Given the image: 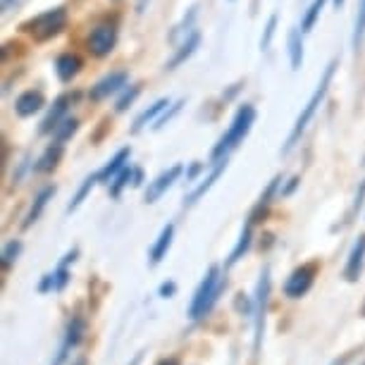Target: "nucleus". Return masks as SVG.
<instances>
[{"label":"nucleus","mask_w":365,"mask_h":365,"mask_svg":"<svg viewBox=\"0 0 365 365\" xmlns=\"http://www.w3.org/2000/svg\"><path fill=\"white\" fill-rule=\"evenodd\" d=\"M227 289V279L220 274V267L217 265H210L208 272H205V277L201 279V284L194 292V299L189 303V311L187 315L191 320H201L205 318L212 308H215V303L220 301V296Z\"/></svg>","instance_id":"1"},{"label":"nucleus","mask_w":365,"mask_h":365,"mask_svg":"<svg viewBox=\"0 0 365 365\" xmlns=\"http://www.w3.org/2000/svg\"><path fill=\"white\" fill-rule=\"evenodd\" d=\"M334 70H336V63L332 60L327 67H325V72H322V77H320V81H318V88L313 91V96L308 98V103H306V108L301 110V115L296 117V125H294V129L289 132V136H287V143H284V148H282V153H292V148L299 143V139H301V134L306 132L308 129V125H311V120L315 117V110L320 108V103L325 101V96H327V91H329V84H332V77H334Z\"/></svg>","instance_id":"2"},{"label":"nucleus","mask_w":365,"mask_h":365,"mask_svg":"<svg viewBox=\"0 0 365 365\" xmlns=\"http://www.w3.org/2000/svg\"><path fill=\"white\" fill-rule=\"evenodd\" d=\"M253 122H256V108H253V106H241L237 110V115H234L232 127L227 129V134L217 141V146L212 148V153H210L212 160H215V163L222 160V158H227L230 150L237 148L239 143L249 136Z\"/></svg>","instance_id":"3"},{"label":"nucleus","mask_w":365,"mask_h":365,"mask_svg":"<svg viewBox=\"0 0 365 365\" xmlns=\"http://www.w3.org/2000/svg\"><path fill=\"white\" fill-rule=\"evenodd\" d=\"M270 289H272V279H270V267H265L260 272V279L256 284V296H253V354H260V346H263V334H265V315H267V301H270Z\"/></svg>","instance_id":"4"},{"label":"nucleus","mask_w":365,"mask_h":365,"mask_svg":"<svg viewBox=\"0 0 365 365\" xmlns=\"http://www.w3.org/2000/svg\"><path fill=\"white\" fill-rule=\"evenodd\" d=\"M67 26V10L65 8H51L41 15L31 17L29 22L22 24V29L34 36V41H48L53 36H58Z\"/></svg>","instance_id":"5"},{"label":"nucleus","mask_w":365,"mask_h":365,"mask_svg":"<svg viewBox=\"0 0 365 365\" xmlns=\"http://www.w3.org/2000/svg\"><path fill=\"white\" fill-rule=\"evenodd\" d=\"M115 46H117V26L110 22L96 24L86 38V51L93 58H106V55L115 51Z\"/></svg>","instance_id":"6"},{"label":"nucleus","mask_w":365,"mask_h":365,"mask_svg":"<svg viewBox=\"0 0 365 365\" xmlns=\"http://www.w3.org/2000/svg\"><path fill=\"white\" fill-rule=\"evenodd\" d=\"M315 274H318V263L299 265L284 282V296H289V299H301V296H306L315 284Z\"/></svg>","instance_id":"7"},{"label":"nucleus","mask_w":365,"mask_h":365,"mask_svg":"<svg viewBox=\"0 0 365 365\" xmlns=\"http://www.w3.org/2000/svg\"><path fill=\"white\" fill-rule=\"evenodd\" d=\"M77 98H79V93H65V96H60V98L53 103V108L48 110V115L43 117V122H41L38 132L41 134H55V129H58L67 120V113H70L72 103L77 101Z\"/></svg>","instance_id":"8"},{"label":"nucleus","mask_w":365,"mask_h":365,"mask_svg":"<svg viewBox=\"0 0 365 365\" xmlns=\"http://www.w3.org/2000/svg\"><path fill=\"white\" fill-rule=\"evenodd\" d=\"M182 172H184L182 165H172L170 170L160 172V175H158L153 182H148V189H146V196H143V201H146V203H155L158 198H160L165 191H168L172 184H175L179 177H182Z\"/></svg>","instance_id":"9"},{"label":"nucleus","mask_w":365,"mask_h":365,"mask_svg":"<svg viewBox=\"0 0 365 365\" xmlns=\"http://www.w3.org/2000/svg\"><path fill=\"white\" fill-rule=\"evenodd\" d=\"M363 267H365V234H361V237L356 239V244L351 246L346 267H344V279L358 282L363 274Z\"/></svg>","instance_id":"10"},{"label":"nucleus","mask_w":365,"mask_h":365,"mask_svg":"<svg viewBox=\"0 0 365 365\" xmlns=\"http://www.w3.org/2000/svg\"><path fill=\"white\" fill-rule=\"evenodd\" d=\"M127 79H129L127 72H110L108 77H103L98 84H96L91 91H88V98H91V101L108 98L110 93H117L120 88H125L127 86Z\"/></svg>","instance_id":"11"},{"label":"nucleus","mask_w":365,"mask_h":365,"mask_svg":"<svg viewBox=\"0 0 365 365\" xmlns=\"http://www.w3.org/2000/svg\"><path fill=\"white\" fill-rule=\"evenodd\" d=\"M81 67H84V63H81V58L74 53H63L55 60V74H58V79L63 81V84H70L81 72Z\"/></svg>","instance_id":"12"},{"label":"nucleus","mask_w":365,"mask_h":365,"mask_svg":"<svg viewBox=\"0 0 365 365\" xmlns=\"http://www.w3.org/2000/svg\"><path fill=\"white\" fill-rule=\"evenodd\" d=\"M43 106H46V96L41 93L38 88H29V91H24L15 101V113L19 117H31V115H36L38 110H43Z\"/></svg>","instance_id":"13"},{"label":"nucleus","mask_w":365,"mask_h":365,"mask_svg":"<svg viewBox=\"0 0 365 365\" xmlns=\"http://www.w3.org/2000/svg\"><path fill=\"white\" fill-rule=\"evenodd\" d=\"M225 170H227V158H222V160H217V163H215V168L210 170V175L205 177L203 182L198 184V187H196L194 191H191V194H189L187 198H184V205H196L198 201H201V198L212 189V184H215L220 177H222V172H225Z\"/></svg>","instance_id":"14"},{"label":"nucleus","mask_w":365,"mask_h":365,"mask_svg":"<svg viewBox=\"0 0 365 365\" xmlns=\"http://www.w3.org/2000/svg\"><path fill=\"white\" fill-rule=\"evenodd\" d=\"M129 158H132V148H120L117 153L110 158L108 165L98 172V179H101V184H110L113 179L120 175L122 170L127 168V163H129Z\"/></svg>","instance_id":"15"},{"label":"nucleus","mask_w":365,"mask_h":365,"mask_svg":"<svg viewBox=\"0 0 365 365\" xmlns=\"http://www.w3.org/2000/svg\"><path fill=\"white\" fill-rule=\"evenodd\" d=\"M277 187H279V177H274L272 182L267 184V189L263 191V196L258 198V203L253 205V210H251V215H249V222L251 225L263 222V220L267 217V210H270L272 198H274V194H277Z\"/></svg>","instance_id":"16"},{"label":"nucleus","mask_w":365,"mask_h":365,"mask_svg":"<svg viewBox=\"0 0 365 365\" xmlns=\"http://www.w3.org/2000/svg\"><path fill=\"white\" fill-rule=\"evenodd\" d=\"M172 241H175V225H165L163 227V232H160V237L155 239V244H153V249H150L148 253V258H150V267H155L160 260L168 256V251H170V246H172Z\"/></svg>","instance_id":"17"},{"label":"nucleus","mask_w":365,"mask_h":365,"mask_svg":"<svg viewBox=\"0 0 365 365\" xmlns=\"http://www.w3.org/2000/svg\"><path fill=\"white\" fill-rule=\"evenodd\" d=\"M63 143H51V146L46 148V153L38 158L36 165H34V172H38V175H46V172H53L58 168V163L63 160Z\"/></svg>","instance_id":"18"},{"label":"nucleus","mask_w":365,"mask_h":365,"mask_svg":"<svg viewBox=\"0 0 365 365\" xmlns=\"http://www.w3.org/2000/svg\"><path fill=\"white\" fill-rule=\"evenodd\" d=\"M55 196V187H46V189H41L38 194H36V198H34V203H31V208H29V212H26V217H24V230H29V227L34 225V222H38V217H41V212L46 210V205H48V201Z\"/></svg>","instance_id":"19"},{"label":"nucleus","mask_w":365,"mask_h":365,"mask_svg":"<svg viewBox=\"0 0 365 365\" xmlns=\"http://www.w3.org/2000/svg\"><path fill=\"white\" fill-rule=\"evenodd\" d=\"M198 43H201V36H198V34L194 31V34H191V36H187V38L182 41V46H179V51L175 53V58H172L170 63L165 65V70H177V67L182 65V63H187V60L191 58V55L196 53Z\"/></svg>","instance_id":"20"},{"label":"nucleus","mask_w":365,"mask_h":365,"mask_svg":"<svg viewBox=\"0 0 365 365\" xmlns=\"http://www.w3.org/2000/svg\"><path fill=\"white\" fill-rule=\"evenodd\" d=\"M251 241H253V225L251 222H246L244 225V230H241L239 234V241H237V246H234V251L230 253V260H227V267H232V265H237L241 258L249 253L251 249Z\"/></svg>","instance_id":"21"},{"label":"nucleus","mask_w":365,"mask_h":365,"mask_svg":"<svg viewBox=\"0 0 365 365\" xmlns=\"http://www.w3.org/2000/svg\"><path fill=\"white\" fill-rule=\"evenodd\" d=\"M86 320L81 315H72V320L67 322V329H65V344L70 349H77L86 336Z\"/></svg>","instance_id":"22"},{"label":"nucleus","mask_w":365,"mask_h":365,"mask_svg":"<svg viewBox=\"0 0 365 365\" xmlns=\"http://www.w3.org/2000/svg\"><path fill=\"white\" fill-rule=\"evenodd\" d=\"M303 31L292 29L289 31V63H292V70L299 72L303 65Z\"/></svg>","instance_id":"23"},{"label":"nucleus","mask_w":365,"mask_h":365,"mask_svg":"<svg viewBox=\"0 0 365 365\" xmlns=\"http://www.w3.org/2000/svg\"><path fill=\"white\" fill-rule=\"evenodd\" d=\"M168 106H170V101H168V98H160V101H155L153 106H150V108H146V110H143V113H141L139 117H136V120H134V127H132V132H134V134H136V132H141V129L146 127L150 120H155V117L160 115L163 110L168 108Z\"/></svg>","instance_id":"24"},{"label":"nucleus","mask_w":365,"mask_h":365,"mask_svg":"<svg viewBox=\"0 0 365 365\" xmlns=\"http://www.w3.org/2000/svg\"><path fill=\"white\" fill-rule=\"evenodd\" d=\"M101 179H98V172H96V175H88L86 179H84V184H81L79 187V191H77V196L72 198V203L67 205V212H72V210H77L81 203H84V198L91 194V189L96 187V184H98Z\"/></svg>","instance_id":"25"},{"label":"nucleus","mask_w":365,"mask_h":365,"mask_svg":"<svg viewBox=\"0 0 365 365\" xmlns=\"http://www.w3.org/2000/svg\"><path fill=\"white\" fill-rule=\"evenodd\" d=\"M132 179H134V168H129V165H127V168L122 170L120 175H117V177L113 179V182L108 184L110 196H113V198H120V196H122V191H125V187H127L129 182H132Z\"/></svg>","instance_id":"26"},{"label":"nucleus","mask_w":365,"mask_h":365,"mask_svg":"<svg viewBox=\"0 0 365 365\" xmlns=\"http://www.w3.org/2000/svg\"><path fill=\"white\" fill-rule=\"evenodd\" d=\"M322 8H325V0H313L311 8H308V12H306V17H303V22H301V31L303 34L313 31V26H315V22H318Z\"/></svg>","instance_id":"27"},{"label":"nucleus","mask_w":365,"mask_h":365,"mask_svg":"<svg viewBox=\"0 0 365 365\" xmlns=\"http://www.w3.org/2000/svg\"><path fill=\"white\" fill-rule=\"evenodd\" d=\"M19 253H22V241H8V244H5V249H3V270L8 272L10 267H12V263H15V260L19 258Z\"/></svg>","instance_id":"28"},{"label":"nucleus","mask_w":365,"mask_h":365,"mask_svg":"<svg viewBox=\"0 0 365 365\" xmlns=\"http://www.w3.org/2000/svg\"><path fill=\"white\" fill-rule=\"evenodd\" d=\"M77 129H79V120H74V117H67L63 125L55 129V141H58V143L67 141L74 132H77Z\"/></svg>","instance_id":"29"},{"label":"nucleus","mask_w":365,"mask_h":365,"mask_svg":"<svg viewBox=\"0 0 365 365\" xmlns=\"http://www.w3.org/2000/svg\"><path fill=\"white\" fill-rule=\"evenodd\" d=\"M55 292H65L67 284H70V277H72V272H70V265L67 263H60L58 267H55Z\"/></svg>","instance_id":"30"},{"label":"nucleus","mask_w":365,"mask_h":365,"mask_svg":"<svg viewBox=\"0 0 365 365\" xmlns=\"http://www.w3.org/2000/svg\"><path fill=\"white\" fill-rule=\"evenodd\" d=\"M365 38V0H361V10H358V19H356V31H354V46L358 51V46L363 43Z\"/></svg>","instance_id":"31"},{"label":"nucleus","mask_w":365,"mask_h":365,"mask_svg":"<svg viewBox=\"0 0 365 365\" xmlns=\"http://www.w3.org/2000/svg\"><path fill=\"white\" fill-rule=\"evenodd\" d=\"M139 93H141V86H132V88H129V91L122 93V98L117 101V106H115L117 113H125V110H127V108L132 106V103L136 101V96H139Z\"/></svg>","instance_id":"32"},{"label":"nucleus","mask_w":365,"mask_h":365,"mask_svg":"<svg viewBox=\"0 0 365 365\" xmlns=\"http://www.w3.org/2000/svg\"><path fill=\"white\" fill-rule=\"evenodd\" d=\"M274 26H277V15H272L270 19H267L265 34H263V38H260V51H267V48H270L272 36H274Z\"/></svg>","instance_id":"33"},{"label":"nucleus","mask_w":365,"mask_h":365,"mask_svg":"<svg viewBox=\"0 0 365 365\" xmlns=\"http://www.w3.org/2000/svg\"><path fill=\"white\" fill-rule=\"evenodd\" d=\"M182 106H184V101H177V103H172L168 113H163L160 117H158V122H155V129H163L165 125H168V122L172 120V117H175V115L179 113V110H182Z\"/></svg>","instance_id":"34"},{"label":"nucleus","mask_w":365,"mask_h":365,"mask_svg":"<svg viewBox=\"0 0 365 365\" xmlns=\"http://www.w3.org/2000/svg\"><path fill=\"white\" fill-rule=\"evenodd\" d=\"M234 306H237L239 313L249 315V318H253V299H249L246 294H237V301H234Z\"/></svg>","instance_id":"35"},{"label":"nucleus","mask_w":365,"mask_h":365,"mask_svg":"<svg viewBox=\"0 0 365 365\" xmlns=\"http://www.w3.org/2000/svg\"><path fill=\"white\" fill-rule=\"evenodd\" d=\"M177 294V282H163L160 284V289H158V296H160V299H172V296Z\"/></svg>","instance_id":"36"},{"label":"nucleus","mask_w":365,"mask_h":365,"mask_svg":"<svg viewBox=\"0 0 365 365\" xmlns=\"http://www.w3.org/2000/svg\"><path fill=\"white\" fill-rule=\"evenodd\" d=\"M55 289V274H43V279L38 282V292L41 294H48V292H53Z\"/></svg>","instance_id":"37"},{"label":"nucleus","mask_w":365,"mask_h":365,"mask_svg":"<svg viewBox=\"0 0 365 365\" xmlns=\"http://www.w3.org/2000/svg\"><path fill=\"white\" fill-rule=\"evenodd\" d=\"M70 346H67V344L63 341V346H60V351L58 354H55V361H53V365H65V361H67V356H70Z\"/></svg>","instance_id":"38"},{"label":"nucleus","mask_w":365,"mask_h":365,"mask_svg":"<svg viewBox=\"0 0 365 365\" xmlns=\"http://www.w3.org/2000/svg\"><path fill=\"white\" fill-rule=\"evenodd\" d=\"M201 172H203V165H201V163L191 165L189 172H187V182H194V179H196L198 175H201Z\"/></svg>","instance_id":"39"},{"label":"nucleus","mask_w":365,"mask_h":365,"mask_svg":"<svg viewBox=\"0 0 365 365\" xmlns=\"http://www.w3.org/2000/svg\"><path fill=\"white\" fill-rule=\"evenodd\" d=\"M299 187V177H294V179H289V184H287V189L282 191L284 196H289V194H294V189Z\"/></svg>","instance_id":"40"},{"label":"nucleus","mask_w":365,"mask_h":365,"mask_svg":"<svg viewBox=\"0 0 365 365\" xmlns=\"http://www.w3.org/2000/svg\"><path fill=\"white\" fill-rule=\"evenodd\" d=\"M134 187H141L143 184V170L141 168H134V179H132Z\"/></svg>","instance_id":"41"},{"label":"nucleus","mask_w":365,"mask_h":365,"mask_svg":"<svg viewBox=\"0 0 365 365\" xmlns=\"http://www.w3.org/2000/svg\"><path fill=\"white\" fill-rule=\"evenodd\" d=\"M19 3H22V0H3V12H10L12 8H17Z\"/></svg>","instance_id":"42"},{"label":"nucleus","mask_w":365,"mask_h":365,"mask_svg":"<svg viewBox=\"0 0 365 365\" xmlns=\"http://www.w3.org/2000/svg\"><path fill=\"white\" fill-rule=\"evenodd\" d=\"M158 365H179V361H177V358H170V361H160Z\"/></svg>","instance_id":"43"},{"label":"nucleus","mask_w":365,"mask_h":365,"mask_svg":"<svg viewBox=\"0 0 365 365\" xmlns=\"http://www.w3.org/2000/svg\"><path fill=\"white\" fill-rule=\"evenodd\" d=\"M332 3L336 5V8H341V5H344V0H332Z\"/></svg>","instance_id":"44"},{"label":"nucleus","mask_w":365,"mask_h":365,"mask_svg":"<svg viewBox=\"0 0 365 365\" xmlns=\"http://www.w3.org/2000/svg\"><path fill=\"white\" fill-rule=\"evenodd\" d=\"M361 315H363V318H365V306H363V311H361Z\"/></svg>","instance_id":"45"},{"label":"nucleus","mask_w":365,"mask_h":365,"mask_svg":"<svg viewBox=\"0 0 365 365\" xmlns=\"http://www.w3.org/2000/svg\"><path fill=\"white\" fill-rule=\"evenodd\" d=\"M74 365H84V361H79V363H74Z\"/></svg>","instance_id":"46"}]
</instances>
